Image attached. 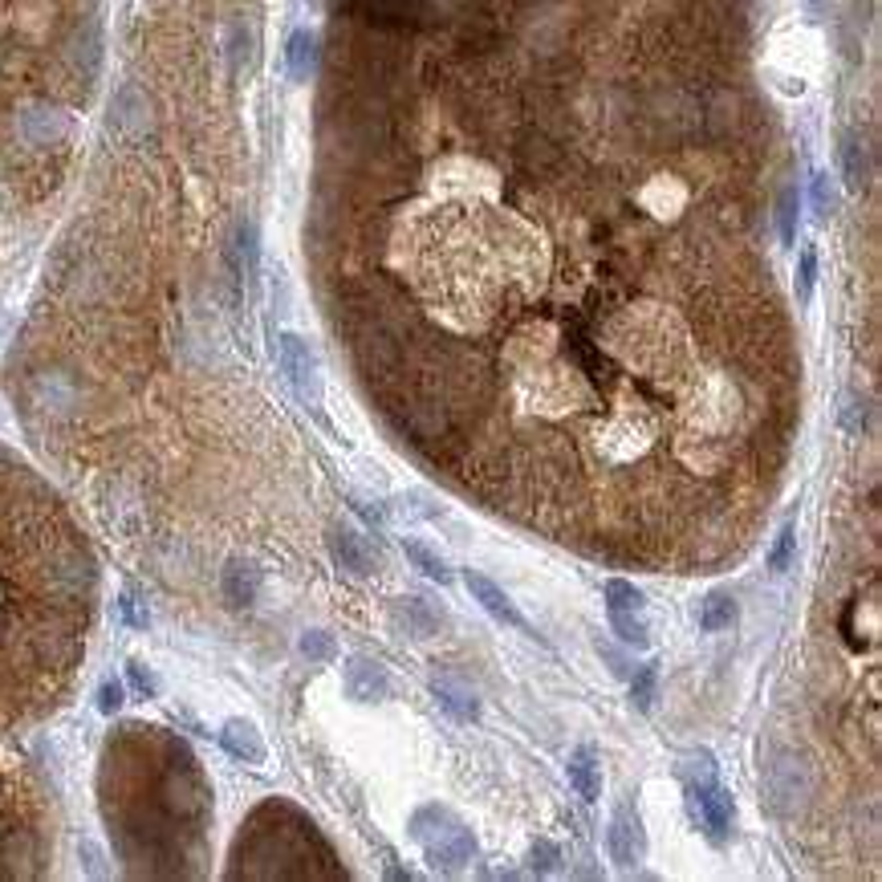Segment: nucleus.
I'll return each instance as SVG.
<instances>
[{
    "instance_id": "1",
    "label": "nucleus",
    "mask_w": 882,
    "mask_h": 882,
    "mask_svg": "<svg viewBox=\"0 0 882 882\" xmlns=\"http://www.w3.org/2000/svg\"><path fill=\"white\" fill-rule=\"evenodd\" d=\"M427 813H431L435 830H427L423 822H411V834H415V842L423 846L427 862H431L435 870H460L464 862H472V854H476V838H472V830L460 822V817H456L452 809L427 805Z\"/></svg>"
},
{
    "instance_id": "2",
    "label": "nucleus",
    "mask_w": 882,
    "mask_h": 882,
    "mask_svg": "<svg viewBox=\"0 0 882 882\" xmlns=\"http://www.w3.org/2000/svg\"><path fill=\"white\" fill-rule=\"evenodd\" d=\"M281 370L289 378V387L305 399V403H318L322 395V370H318V358H313L309 342L297 338V334H281Z\"/></svg>"
},
{
    "instance_id": "3",
    "label": "nucleus",
    "mask_w": 882,
    "mask_h": 882,
    "mask_svg": "<svg viewBox=\"0 0 882 882\" xmlns=\"http://www.w3.org/2000/svg\"><path fill=\"white\" fill-rule=\"evenodd\" d=\"M464 586H468V594H472V602H480L496 622H504V626H513V630H521V635H533V626H529V618L517 610V602L504 594L492 578H484V574H476V570H468L464 574Z\"/></svg>"
},
{
    "instance_id": "4",
    "label": "nucleus",
    "mask_w": 882,
    "mask_h": 882,
    "mask_svg": "<svg viewBox=\"0 0 882 882\" xmlns=\"http://www.w3.org/2000/svg\"><path fill=\"white\" fill-rule=\"evenodd\" d=\"M346 691H350V700H358V704H378V700H387L391 679H387V671H383V663H378V659L354 655L346 663Z\"/></svg>"
},
{
    "instance_id": "5",
    "label": "nucleus",
    "mask_w": 882,
    "mask_h": 882,
    "mask_svg": "<svg viewBox=\"0 0 882 882\" xmlns=\"http://www.w3.org/2000/svg\"><path fill=\"white\" fill-rule=\"evenodd\" d=\"M691 797L700 801V817H704V826H708L712 842H724V838H728V830H732V817H736L732 793H728L720 781H712V785L691 789Z\"/></svg>"
},
{
    "instance_id": "6",
    "label": "nucleus",
    "mask_w": 882,
    "mask_h": 882,
    "mask_svg": "<svg viewBox=\"0 0 882 882\" xmlns=\"http://www.w3.org/2000/svg\"><path fill=\"white\" fill-rule=\"evenodd\" d=\"M330 553H334V561L342 565V570L354 574V578H370L374 574V553H370L366 537H358L346 525L330 529Z\"/></svg>"
},
{
    "instance_id": "7",
    "label": "nucleus",
    "mask_w": 882,
    "mask_h": 882,
    "mask_svg": "<svg viewBox=\"0 0 882 882\" xmlns=\"http://www.w3.org/2000/svg\"><path fill=\"white\" fill-rule=\"evenodd\" d=\"M565 777H570L574 793H578L586 805H594V801L602 797V765H598V752H594L590 744H582V748L570 752V761H565Z\"/></svg>"
},
{
    "instance_id": "8",
    "label": "nucleus",
    "mask_w": 882,
    "mask_h": 882,
    "mask_svg": "<svg viewBox=\"0 0 882 882\" xmlns=\"http://www.w3.org/2000/svg\"><path fill=\"white\" fill-rule=\"evenodd\" d=\"M220 744H224V752H232L236 761H244V765H265V740H261V732H257V724H252V720L232 716L220 728Z\"/></svg>"
},
{
    "instance_id": "9",
    "label": "nucleus",
    "mask_w": 882,
    "mask_h": 882,
    "mask_svg": "<svg viewBox=\"0 0 882 882\" xmlns=\"http://www.w3.org/2000/svg\"><path fill=\"white\" fill-rule=\"evenodd\" d=\"M220 586H224V598H228L232 606H252V602H257V594H261V570H257V561L232 557V561L224 565Z\"/></svg>"
},
{
    "instance_id": "10",
    "label": "nucleus",
    "mask_w": 882,
    "mask_h": 882,
    "mask_svg": "<svg viewBox=\"0 0 882 882\" xmlns=\"http://www.w3.org/2000/svg\"><path fill=\"white\" fill-rule=\"evenodd\" d=\"M610 858L618 866H635L643 858V826L639 817L630 809H618L614 813V826H610Z\"/></svg>"
},
{
    "instance_id": "11",
    "label": "nucleus",
    "mask_w": 882,
    "mask_h": 882,
    "mask_svg": "<svg viewBox=\"0 0 882 882\" xmlns=\"http://www.w3.org/2000/svg\"><path fill=\"white\" fill-rule=\"evenodd\" d=\"M395 622L407 630L411 639H431L439 630V614L427 598L419 594H407V598H395Z\"/></svg>"
},
{
    "instance_id": "12",
    "label": "nucleus",
    "mask_w": 882,
    "mask_h": 882,
    "mask_svg": "<svg viewBox=\"0 0 882 882\" xmlns=\"http://www.w3.org/2000/svg\"><path fill=\"white\" fill-rule=\"evenodd\" d=\"M431 696L439 700V708L444 712H452L456 720H476L480 716V700H476V691L468 687V683H460V679H431Z\"/></svg>"
},
{
    "instance_id": "13",
    "label": "nucleus",
    "mask_w": 882,
    "mask_h": 882,
    "mask_svg": "<svg viewBox=\"0 0 882 882\" xmlns=\"http://www.w3.org/2000/svg\"><path fill=\"white\" fill-rule=\"evenodd\" d=\"M403 553H407V561L415 565V570H419L423 578H431V582H439V586H448V582H452V565H448V557H444V553H435L427 541H419V537H403Z\"/></svg>"
},
{
    "instance_id": "14",
    "label": "nucleus",
    "mask_w": 882,
    "mask_h": 882,
    "mask_svg": "<svg viewBox=\"0 0 882 882\" xmlns=\"http://www.w3.org/2000/svg\"><path fill=\"white\" fill-rule=\"evenodd\" d=\"M769 789H773V797H777L781 809H789V805L805 793V785H801V769H797L793 756H781V761L769 769Z\"/></svg>"
},
{
    "instance_id": "15",
    "label": "nucleus",
    "mask_w": 882,
    "mask_h": 882,
    "mask_svg": "<svg viewBox=\"0 0 882 882\" xmlns=\"http://www.w3.org/2000/svg\"><path fill=\"white\" fill-rule=\"evenodd\" d=\"M736 598L728 590H712L704 602H700V630H708V635H716V630H728L736 622Z\"/></svg>"
},
{
    "instance_id": "16",
    "label": "nucleus",
    "mask_w": 882,
    "mask_h": 882,
    "mask_svg": "<svg viewBox=\"0 0 882 882\" xmlns=\"http://www.w3.org/2000/svg\"><path fill=\"white\" fill-rule=\"evenodd\" d=\"M602 594H606V614H647V598H643V590L635 582L610 578Z\"/></svg>"
},
{
    "instance_id": "17",
    "label": "nucleus",
    "mask_w": 882,
    "mask_h": 882,
    "mask_svg": "<svg viewBox=\"0 0 882 882\" xmlns=\"http://www.w3.org/2000/svg\"><path fill=\"white\" fill-rule=\"evenodd\" d=\"M655 696H659V663H643L635 679H630V704H635V712H651Z\"/></svg>"
},
{
    "instance_id": "18",
    "label": "nucleus",
    "mask_w": 882,
    "mask_h": 882,
    "mask_svg": "<svg viewBox=\"0 0 882 882\" xmlns=\"http://www.w3.org/2000/svg\"><path fill=\"white\" fill-rule=\"evenodd\" d=\"M765 561H769V570H773V574H785L789 565L797 561V521H785V525L777 529V537H773Z\"/></svg>"
},
{
    "instance_id": "19",
    "label": "nucleus",
    "mask_w": 882,
    "mask_h": 882,
    "mask_svg": "<svg viewBox=\"0 0 882 882\" xmlns=\"http://www.w3.org/2000/svg\"><path fill=\"white\" fill-rule=\"evenodd\" d=\"M610 626H614V635L626 643V647H647L651 643V630H647V618L643 614H610Z\"/></svg>"
},
{
    "instance_id": "20",
    "label": "nucleus",
    "mask_w": 882,
    "mask_h": 882,
    "mask_svg": "<svg viewBox=\"0 0 882 882\" xmlns=\"http://www.w3.org/2000/svg\"><path fill=\"white\" fill-rule=\"evenodd\" d=\"M683 777H687V785H691V789H700V785L720 781V777H716V756H712L708 748L691 752V756H687V765H683Z\"/></svg>"
},
{
    "instance_id": "21",
    "label": "nucleus",
    "mask_w": 882,
    "mask_h": 882,
    "mask_svg": "<svg viewBox=\"0 0 882 882\" xmlns=\"http://www.w3.org/2000/svg\"><path fill=\"white\" fill-rule=\"evenodd\" d=\"M289 70H293V78H309V70H313V33L297 29L289 37Z\"/></svg>"
},
{
    "instance_id": "22",
    "label": "nucleus",
    "mask_w": 882,
    "mask_h": 882,
    "mask_svg": "<svg viewBox=\"0 0 882 882\" xmlns=\"http://www.w3.org/2000/svg\"><path fill=\"white\" fill-rule=\"evenodd\" d=\"M842 167H846V183L858 192V187L866 183V151H862V143L854 135L842 143Z\"/></svg>"
},
{
    "instance_id": "23",
    "label": "nucleus",
    "mask_w": 882,
    "mask_h": 882,
    "mask_svg": "<svg viewBox=\"0 0 882 882\" xmlns=\"http://www.w3.org/2000/svg\"><path fill=\"white\" fill-rule=\"evenodd\" d=\"M297 647H301V655L313 659V663H326V659H334V651H338L330 630H305Z\"/></svg>"
},
{
    "instance_id": "24",
    "label": "nucleus",
    "mask_w": 882,
    "mask_h": 882,
    "mask_svg": "<svg viewBox=\"0 0 882 882\" xmlns=\"http://www.w3.org/2000/svg\"><path fill=\"white\" fill-rule=\"evenodd\" d=\"M126 679H131V687L139 691L143 700H155V696H159V683H155V675H151V667H147V663L131 659V663H126Z\"/></svg>"
},
{
    "instance_id": "25",
    "label": "nucleus",
    "mask_w": 882,
    "mask_h": 882,
    "mask_svg": "<svg viewBox=\"0 0 882 882\" xmlns=\"http://www.w3.org/2000/svg\"><path fill=\"white\" fill-rule=\"evenodd\" d=\"M777 224H781V240L793 244V240H797V192H793V187H789V192L781 196V204H777Z\"/></svg>"
},
{
    "instance_id": "26",
    "label": "nucleus",
    "mask_w": 882,
    "mask_h": 882,
    "mask_svg": "<svg viewBox=\"0 0 882 882\" xmlns=\"http://www.w3.org/2000/svg\"><path fill=\"white\" fill-rule=\"evenodd\" d=\"M813 281H817V252H813V248H801V261H797V297H801V301H809Z\"/></svg>"
},
{
    "instance_id": "27",
    "label": "nucleus",
    "mask_w": 882,
    "mask_h": 882,
    "mask_svg": "<svg viewBox=\"0 0 882 882\" xmlns=\"http://www.w3.org/2000/svg\"><path fill=\"white\" fill-rule=\"evenodd\" d=\"M866 423H870V407H866V399L850 395V399H846V407H842V427H846L850 435H862V431H866Z\"/></svg>"
},
{
    "instance_id": "28",
    "label": "nucleus",
    "mask_w": 882,
    "mask_h": 882,
    "mask_svg": "<svg viewBox=\"0 0 882 882\" xmlns=\"http://www.w3.org/2000/svg\"><path fill=\"white\" fill-rule=\"evenodd\" d=\"M122 708V683L118 679H106L102 687H98V712L102 716H114Z\"/></svg>"
},
{
    "instance_id": "29",
    "label": "nucleus",
    "mask_w": 882,
    "mask_h": 882,
    "mask_svg": "<svg viewBox=\"0 0 882 882\" xmlns=\"http://www.w3.org/2000/svg\"><path fill=\"white\" fill-rule=\"evenodd\" d=\"M813 204H817V212H822V216H830V208H834V192H830V175H822V171H817V175H813Z\"/></svg>"
},
{
    "instance_id": "30",
    "label": "nucleus",
    "mask_w": 882,
    "mask_h": 882,
    "mask_svg": "<svg viewBox=\"0 0 882 882\" xmlns=\"http://www.w3.org/2000/svg\"><path fill=\"white\" fill-rule=\"evenodd\" d=\"M533 866H537V870H553V866H557V846L545 842V838H537V842H533Z\"/></svg>"
},
{
    "instance_id": "31",
    "label": "nucleus",
    "mask_w": 882,
    "mask_h": 882,
    "mask_svg": "<svg viewBox=\"0 0 882 882\" xmlns=\"http://www.w3.org/2000/svg\"><path fill=\"white\" fill-rule=\"evenodd\" d=\"M118 606H122V618L131 622V626H139V630L147 626V610L139 606V598H135V594H122V602H118Z\"/></svg>"
}]
</instances>
